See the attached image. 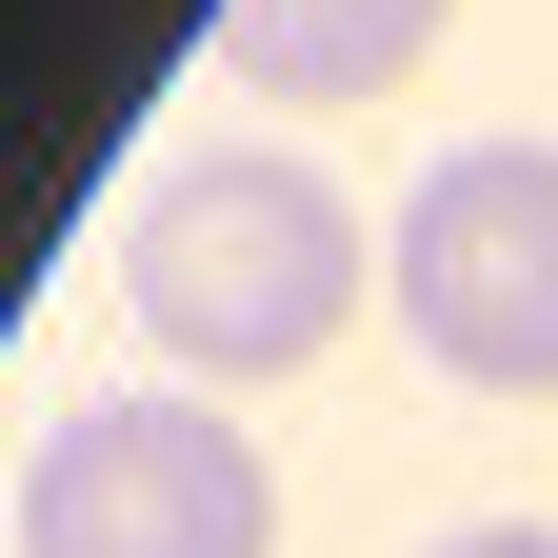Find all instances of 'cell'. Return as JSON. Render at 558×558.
Masks as SVG:
<instances>
[{"label":"cell","instance_id":"obj_1","mask_svg":"<svg viewBox=\"0 0 558 558\" xmlns=\"http://www.w3.org/2000/svg\"><path fill=\"white\" fill-rule=\"evenodd\" d=\"M360 279H379L360 199H339L319 160H279V140H240V160H160L140 220H120V319L160 339V379H199V399H220V379L259 399V379L339 360Z\"/></svg>","mask_w":558,"mask_h":558},{"label":"cell","instance_id":"obj_2","mask_svg":"<svg viewBox=\"0 0 558 558\" xmlns=\"http://www.w3.org/2000/svg\"><path fill=\"white\" fill-rule=\"evenodd\" d=\"M21 558H279V478L199 379H120L21 459Z\"/></svg>","mask_w":558,"mask_h":558},{"label":"cell","instance_id":"obj_3","mask_svg":"<svg viewBox=\"0 0 558 558\" xmlns=\"http://www.w3.org/2000/svg\"><path fill=\"white\" fill-rule=\"evenodd\" d=\"M399 339L478 399H558V140H459L399 199Z\"/></svg>","mask_w":558,"mask_h":558},{"label":"cell","instance_id":"obj_4","mask_svg":"<svg viewBox=\"0 0 558 558\" xmlns=\"http://www.w3.org/2000/svg\"><path fill=\"white\" fill-rule=\"evenodd\" d=\"M439 60V0H220V81L240 100H399Z\"/></svg>","mask_w":558,"mask_h":558},{"label":"cell","instance_id":"obj_5","mask_svg":"<svg viewBox=\"0 0 558 558\" xmlns=\"http://www.w3.org/2000/svg\"><path fill=\"white\" fill-rule=\"evenodd\" d=\"M439 558H558V519H459Z\"/></svg>","mask_w":558,"mask_h":558}]
</instances>
